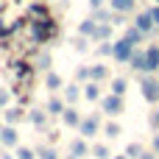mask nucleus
<instances>
[{"label": "nucleus", "mask_w": 159, "mask_h": 159, "mask_svg": "<svg viewBox=\"0 0 159 159\" xmlns=\"http://www.w3.org/2000/svg\"><path fill=\"white\" fill-rule=\"evenodd\" d=\"M148 123H151V129H154V131H159V106L154 109V112H151V117H148Z\"/></svg>", "instance_id": "nucleus-38"}, {"label": "nucleus", "mask_w": 159, "mask_h": 159, "mask_svg": "<svg viewBox=\"0 0 159 159\" xmlns=\"http://www.w3.org/2000/svg\"><path fill=\"white\" fill-rule=\"evenodd\" d=\"M131 53H134V45L129 42V39H117L115 42V50H112V59L117 61V64H129V59H131Z\"/></svg>", "instance_id": "nucleus-5"}, {"label": "nucleus", "mask_w": 159, "mask_h": 159, "mask_svg": "<svg viewBox=\"0 0 159 159\" xmlns=\"http://www.w3.org/2000/svg\"><path fill=\"white\" fill-rule=\"evenodd\" d=\"M73 48H75L78 53H87V50H89V36H75V39H73Z\"/></svg>", "instance_id": "nucleus-35"}, {"label": "nucleus", "mask_w": 159, "mask_h": 159, "mask_svg": "<svg viewBox=\"0 0 159 159\" xmlns=\"http://www.w3.org/2000/svg\"><path fill=\"white\" fill-rule=\"evenodd\" d=\"M143 53H145V67H143V73H148V75L159 73V45L143 48Z\"/></svg>", "instance_id": "nucleus-7"}, {"label": "nucleus", "mask_w": 159, "mask_h": 159, "mask_svg": "<svg viewBox=\"0 0 159 159\" xmlns=\"http://www.w3.org/2000/svg\"><path fill=\"white\" fill-rule=\"evenodd\" d=\"M0 159H17V157H14L11 151H3V154H0Z\"/></svg>", "instance_id": "nucleus-43"}, {"label": "nucleus", "mask_w": 159, "mask_h": 159, "mask_svg": "<svg viewBox=\"0 0 159 159\" xmlns=\"http://www.w3.org/2000/svg\"><path fill=\"white\" fill-rule=\"evenodd\" d=\"M45 87L50 89V95H59V92L64 89V78H61L59 73L50 70V73H45Z\"/></svg>", "instance_id": "nucleus-13"}, {"label": "nucleus", "mask_w": 159, "mask_h": 159, "mask_svg": "<svg viewBox=\"0 0 159 159\" xmlns=\"http://www.w3.org/2000/svg\"><path fill=\"white\" fill-rule=\"evenodd\" d=\"M28 28H31V39H34L36 45H48L50 39H56V36L61 34L53 17H42V20H28Z\"/></svg>", "instance_id": "nucleus-1"}, {"label": "nucleus", "mask_w": 159, "mask_h": 159, "mask_svg": "<svg viewBox=\"0 0 159 159\" xmlns=\"http://www.w3.org/2000/svg\"><path fill=\"white\" fill-rule=\"evenodd\" d=\"M70 154L75 159H87L89 157V145H87V140L84 137H75L73 143H70Z\"/></svg>", "instance_id": "nucleus-15"}, {"label": "nucleus", "mask_w": 159, "mask_h": 159, "mask_svg": "<svg viewBox=\"0 0 159 159\" xmlns=\"http://www.w3.org/2000/svg\"><path fill=\"white\" fill-rule=\"evenodd\" d=\"M112 50H115V42H112V39H103V42L98 45V56H101V59L112 56Z\"/></svg>", "instance_id": "nucleus-33"}, {"label": "nucleus", "mask_w": 159, "mask_h": 159, "mask_svg": "<svg viewBox=\"0 0 159 159\" xmlns=\"http://www.w3.org/2000/svg\"><path fill=\"white\" fill-rule=\"evenodd\" d=\"M50 67H53V56H50L48 50L36 53V61H34V70H42V73H50Z\"/></svg>", "instance_id": "nucleus-19"}, {"label": "nucleus", "mask_w": 159, "mask_h": 159, "mask_svg": "<svg viewBox=\"0 0 159 159\" xmlns=\"http://www.w3.org/2000/svg\"><path fill=\"white\" fill-rule=\"evenodd\" d=\"M11 67H14V75H17V81H31V75L36 73V70H34V64H28L25 59H20V61H14Z\"/></svg>", "instance_id": "nucleus-11"}, {"label": "nucleus", "mask_w": 159, "mask_h": 159, "mask_svg": "<svg viewBox=\"0 0 159 159\" xmlns=\"http://www.w3.org/2000/svg\"><path fill=\"white\" fill-rule=\"evenodd\" d=\"M154 3H157V6H159V0H154Z\"/></svg>", "instance_id": "nucleus-49"}, {"label": "nucleus", "mask_w": 159, "mask_h": 159, "mask_svg": "<svg viewBox=\"0 0 159 159\" xmlns=\"http://www.w3.org/2000/svg\"><path fill=\"white\" fill-rule=\"evenodd\" d=\"M61 3H67V0H61Z\"/></svg>", "instance_id": "nucleus-50"}, {"label": "nucleus", "mask_w": 159, "mask_h": 159, "mask_svg": "<svg viewBox=\"0 0 159 159\" xmlns=\"http://www.w3.org/2000/svg\"><path fill=\"white\" fill-rule=\"evenodd\" d=\"M67 109V103H64V98L61 95H50L48 98V103H45V112H48V117H61V112Z\"/></svg>", "instance_id": "nucleus-9"}, {"label": "nucleus", "mask_w": 159, "mask_h": 159, "mask_svg": "<svg viewBox=\"0 0 159 159\" xmlns=\"http://www.w3.org/2000/svg\"><path fill=\"white\" fill-rule=\"evenodd\" d=\"M61 98H64V103H70V106H73V103L81 98V87H78V84H64Z\"/></svg>", "instance_id": "nucleus-20"}, {"label": "nucleus", "mask_w": 159, "mask_h": 159, "mask_svg": "<svg viewBox=\"0 0 159 159\" xmlns=\"http://www.w3.org/2000/svg\"><path fill=\"white\" fill-rule=\"evenodd\" d=\"M34 151H36V159H61L53 145H36Z\"/></svg>", "instance_id": "nucleus-26"}, {"label": "nucleus", "mask_w": 159, "mask_h": 159, "mask_svg": "<svg viewBox=\"0 0 159 159\" xmlns=\"http://www.w3.org/2000/svg\"><path fill=\"white\" fill-rule=\"evenodd\" d=\"M87 81H89V64L75 67V84H87Z\"/></svg>", "instance_id": "nucleus-34"}, {"label": "nucleus", "mask_w": 159, "mask_h": 159, "mask_svg": "<svg viewBox=\"0 0 159 159\" xmlns=\"http://www.w3.org/2000/svg\"><path fill=\"white\" fill-rule=\"evenodd\" d=\"M0 145L6 148V151H14L17 145H20V134H17V126H0Z\"/></svg>", "instance_id": "nucleus-6"}, {"label": "nucleus", "mask_w": 159, "mask_h": 159, "mask_svg": "<svg viewBox=\"0 0 159 159\" xmlns=\"http://www.w3.org/2000/svg\"><path fill=\"white\" fill-rule=\"evenodd\" d=\"M129 92V78L126 75H117V78H112V95H126Z\"/></svg>", "instance_id": "nucleus-25"}, {"label": "nucleus", "mask_w": 159, "mask_h": 159, "mask_svg": "<svg viewBox=\"0 0 159 159\" xmlns=\"http://www.w3.org/2000/svg\"><path fill=\"white\" fill-rule=\"evenodd\" d=\"M0 36H8V25H3V20H0Z\"/></svg>", "instance_id": "nucleus-42"}, {"label": "nucleus", "mask_w": 159, "mask_h": 159, "mask_svg": "<svg viewBox=\"0 0 159 159\" xmlns=\"http://www.w3.org/2000/svg\"><path fill=\"white\" fill-rule=\"evenodd\" d=\"M134 25H137V28H140V31H143L145 36H151V34L157 31V25L151 22V17H148V11H140V14H137V20H134Z\"/></svg>", "instance_id": "nucleus-16"}, {"label": "nucleus", "mask_w": 159, "mask_h": 159, "mask_svg": "<svg viewBox=\"0 0 159 159\" xmlns=\"http://www.w3.org/2000/svg\"><path fill=\"white\" fill-rule=\"evenodd\" d=\"M89 157H95V159H112V151H109V145H92V148H89Z\"/></svg>", "instance_id": "nucleus-29"}, {"label": "nucleus", "mask_w": 159, "mask_h": 159, "mask_svg": "<svg viewBox=\"0 0 159 159\" xmlns=\"http://www.w3.org/2000/svg\"><path fill=\"white\" fill-rule=\"evenodd\" d=\"M92 39H98V42L112 39V22H98V28H95V36H92Z\"/></svg>", "instance_id": "nucleus-27"}, {"label": "nucleus", "mask_w": 159, "mask_h": 159, "mask_svg": "<svg viewBox=\"0 0 159 159\" xmlns=\"http://www.w3.org/2000/svg\"><path fill=\"white\" fill-rule=\"evenodd\" d=\"M140 92H143V98H145L148 103H159V78L143 73V78H140Z\"/></svg>", "instance_id": "nucleus-3"}, {"label": "nucleus", "mask_w": 159, "mask_h": 159, "mask_svg": "<svg viewBox=\"0 0 159 159\" xmlns=\"http://www.w3.org/2000/svg\"><path fill=\"white\" fill-rule=\"evenodd\" d=\"M145 11H148V17H151V22H154V25H157V28H159V6H157V3H154V6H148Z\"/></svg>", "instance_id": "nucleus-37"}, {"label": "nucleus", "mask_w": 159, "mask_h": 159, "mask_svg": "<svg viewBox=\"0 0 159 159\" xmlns=\"http://www.w3.org/2000/svg\"><path fill=\"white\" fill-rule=\"evenodd\" d=\"M109 78V67L103 64V61H98V64H89V81H106Z\"/></svg>", "instance_id": "nucleus-17"}, {"label": "nucleus", "mask_w": 159, "mask_h": 159, "mask_svg": "<svg viewBox=\"0 0 159 159\" xmlns=\"http://www.w3.org/2000/svg\"><path fill=\"white\" fill-rule=\"evenodd\" d=\"M103 134H106L109 140H115V137H120V134H123V129H120V123H117V120H109V123L103 126Z\"/></svg>", "instance_id": "nucleus-28"}, {"label": "nucleus", "mask_w": 159, "mask_h": 159, "mask_svg": "<svg viewBox=\"0 0 159 159\" xmlns=\"http://www.w3.org/2000/svg\"><path fill=\"white\" fill-rule=\"evenodd\" d=\"M14 157L17 159H36V151L34 148H25V145H17L14 148Z\"/></svg>", "instance_id": "nucleus-32"}, {"label": "nucleus", "mask_w": 159, "mask_h": 159, "mask_svg": "<svg viewBox=\"0 0 159 159\" xmlns=\"http://www.w3.org/2000/svg\"><path fill=\"white\" fill-rule=\"evenodd\" d=\"M95 28H98V22H95L92 17H87V20L78 22V36H89V39H92V36H95Z\"/></svg>", "instance_id": "nucleus-23"}, {"label": "nucleus", "mask_w": 159, "mask_h": 159, "mask_svg": "<svg viewBox=\"0 0 159 159\" xmlns=\"http://www.w3.org/2000/svg\"><path fill=\"white\" fill-rule=\"evenodd\" d=\"M14 3H34V0H14Z\"/></svg>", "instance_id": "nucleus-46"}, {"label": "nucleus", "mask_w": 159, "mask_h": 159, "mask_svg": "<svg viewBox=\"0 0 159 159\" xmlns=\"http://www.w3.org/2000/svg\"><path fill=\"white\" fill-rule=\"evenodd\" d=\"M123 39H129V42H131L134 48H140V45H143V42H145L148 36H145V34H143V31H140V28H137V25L131 22V25H126V31H123Z\"/></svg>", "instance_id": "nucleus-12"}, {"label": "nucleus", "mask_w": 159, "mask_h": 159, "mask_svg": "<svg viewBox=\"0 0 159 159\" xmlns=\"http://www.w3.org/2000/svg\"><path fill=\"white\" fill-rule=\"evenodd\" d=\"M6 106H11V89L0 87V109H6Z\"/></svg>", "instance_id": "nucleus-36"}, {"label": "nucleus", "mask_w": 159, "mask_h": 159, "mask_svg": "<svg viewBox=\"0 0 159 159\" xmlns=\"http://www.w3.org/2000/svg\"><path fill=\"white\" fill-rule=\"evenodd\" d=\"M154 154H159V131H157V137H154Z\"/></svg>", "instance_id": "nucleus-44"}, {"label": "nucleus", "mask_w": 159, "mask_h": 159, "mask_svg": "<svg viewBox=\"0 0 159 159\" xmlns=\"http://www.w3.org/2000/svg\"><path fill=\"white\" fill-rule=\"evenodd\" d=\"M140 159H157V154H154V151H143V154H140Z\"/></svg>", "instance_id": "nucleus-41"}, {"label": "nucleus", "mask_w": 159, "mask_h": 159, "mask_svg": "<svg viewBox=\"0 0 159 159\" xmlns=\"http://www.w3.org/2000/svg\"><path fill=\"white\" fill-rule=\"evenodd\" d=\"M143 151H145V148H143L140 143H129L123 154H126V157H129V159H140V154H143Z\"/></svg>", "instance_id": "nucleus-31"}, {"label": "nucleus", "mask_w": 159, "mask_h": 159, "mask_svg": "<svg viewBox=\"0 0 159 159\" xmlns=\"http://www.w3.org/2000/svg\"><path fill=\"white\" fill-rule=\"evenodd\" d=\"M101 109H103V115L106 117H117V115H123L126 112V101L120 98V95H101Z\"/></svg>", "instance_id": "nucleus-2"}, {"label": "nucleus", "mask_w": 159, "mask_h": 159, "mask_svg": "<svg viewBox=\"0 0 159 159\" xmlns=\"http://www.w3.org/2000/svg\"><path fill=\"white\" fill-rule=\"evenodd\" d=\"M64 159H75V157H73V154H70V157H64Z\"/></svg>", "instance_id": "nucleus-48"}, {"label": "nucleus", "mask_w": 159, "mask_h": 159, "mask_svg": "<svg viewBox=\"0 0 159 159\" xmlns=\"http://www.w3.org/2000/svg\"><path fill=\"white\" fill-rule=\"evenodd\" d=\"M112 14H115L112 8H95L92 11V20L95 22H112Z\"/></svg>", "instance_id": "nucleus-30"}, {"label": "nucleus", "mask_w": 159, "mask_h": 159, "mask_svg": "<svg viewBox=\"0 0 159 159\" xmlns=\"http://www.w3.org/2000/svg\"><path fill=\"white\" fill-rule=\"evenodd\" d=\"M109 8L112 11H120V14H129L137 8V0H109Z\"/></svg>", "instance_id": "nucleus-22"}, {"label": "nucleus", "mask_w": 159, "mask_h": 159, "mask_svg": "<svg viewBox=\"0 0 159 159\" xmlns=\"http://www.w3.org/2000/svg\"><path fill=\"white\" fill-rule=\"evenodd\" d=\"M22 120H25V109H22L20 103L3 109V123H6V126H17V123H22Z\"/></svg>", "instance_id": "nucleus-8"}, {"label": "nucleus", "mask_w": 159, "mask_h": 159, "mask_svg": "<svg viewBox=\"0 0 159 159\" xmlns=\"http://www.w3.org/2000/svg\"><path fill=\"white\" fill-rule=\"evenodd\" d=\"M25 120H28L34 129H45V126H48V112L34 106V109H28V112H25Z\"/></svg>", "instance_id": "nucleus-10"}, {"label": "nucleus", "mask_w": 159, "mask_h": 159, "mask_svg": "<svg viewBox=\"0 0 159 159\" xmlns=\"http://www.w3.org/2000/svg\"><path fill=\"white\" fill-rule=\"evenodd\" d=\"M103 3H106V0H89V8H92V11H95V8H103Z\"/></svg>", "instance_id": "nucleus-40"}, {"label": "nucleus", "mask_w": 159, "mask_h": 159, "mask_svg": "<svg viewBox=\"0 0 159 159\" xmlns=\"http://www.w3.org/2000/svg\"><path fill=\"white\" fill-rule=\"evenodd\" d=\"M28 17H31V20H42V17H50V11H48L45 3L34 0V3H28Z\"/></svg>", "instance_id": "nucleus-18"}, {"label": "nucleus", "mask_w": 159, "mask_h": 159, "mask_svg": "<svg viewBox=\"0 0 159 159\" xmlns=\"http://www.w3.org/2000/svg\"><path fill=\"white\" fill-rule=\"evenodd\" d=\"M81 89H84V98H87L89 103L101 101V84H98V81H87V84H84Z\"/></svg>", "instance_id": "nucleus-21"}, {"label": "nucleus", "mask_w": 159, "mask_h": 159, "mask_svg": "<svg viewBox=\"0 0 159 159\" xmlns=\"http://www.w3.org/2000/svg\"><path fill=\"white\" fill-rule=\"evenodd\" d=\"M0 126H3V109H0Z\"/></svg>", "instance_id": "nucleus-47"}, {"label": "nucleus", "mask_w": 159, "mask_h": 159, "mask_svg": "<svg viewBox=\"0 0 159 159\" xmlns=\"http://www.w3.org/2000/svg\"><path fill=\"white\" fill-rule=\"evenodd\" d=\"M112 159H129V157H126V154H120V157H112Z\"/></svg>", "instance_id": "nucleus-45"}, {"label": "nucleus", "mask_w": 159, "mask_h": 159, "mask_svg": "<svg viewBox=\"0 0 159 159\" xmlns=\"http://www.w3.org/2000/svg\"><path fill=\"white\" fill-rule=\"evenodd\" d=\"M98 131H101V117H98V115H87V117H81V123H78V134H81L84 140H92Z\"/></svg>", "instance_id": "nucleus-4"}, {"label": "nucleus", "mask_w": 159, "mask_h": 159, "mask_svg": "<svg viewBox=\"0 0 159 159\" xmlns=\"http://www.w3.org/2000/svg\"><path fill=\"white\" fill-rule=\"evenodd\" d=\"M129 67L137 70V73H143V67H145V53H143V48H134V53H131V59H129Z\"/></svg>", "instance_id": "nucleus-24"}, {"label": "nucleus", "mask_w": 159, "mask_h": 159, "mask_svg": "<svg viewBox=\"0 0 159 159\" xmlns=\"http://www.w3.org/2000/svg\"><path fill=\"white\" fill-rule=\"evenodd\" d=\"M61 123H64L67 129H78V123H81V112H78L75 106H67V109L61 112Z\"/></svg>", "instance_id": "nucleus-14"}, {"label": "nucleus", "mask_w": 159, "mask_h": 159, "mask_svg": "<svg viewBox=\"0 0 159 159\" xmlns=\"http://www.w3.org/2000/svg\"><path fill=\"white\" fill-rule=\"evenodd\" d=\"M123 20H126V14H120V11L112 14V25H123Z\"/></svg>", "instance_id": "nucleus-39"}]
</instances>
